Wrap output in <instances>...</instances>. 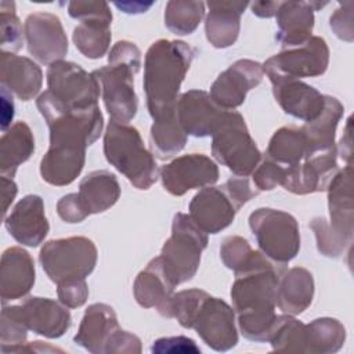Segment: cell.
Returning a JSON list of instances; mask_svg holds the SVG:
<instances>
[{"label":"cell","mask_w":354,"mask_h":354,"mask_svg":"<svg viewBox=\"0 0 354 354\" xmlns=\"http://www.w3.org/2000/svg\"><path fill=\"white\" fill-rule=\"evenodd\" d=\"M285 271L261 252L253 250L249 260L235 271L231 300L242 335L252 342H268L277 319V288Z\"/></svg>","instance_id":"obj_1"},{"label":"cell","mask_w":354,"mask_h":354,"mask_svg":"<svg viewBox=\"0 0 354 354\" xmlns=\"http://www.w3.org/2000/svg\"><path fill=\"white\" fill-rule=\"evenodd\" d=\"M198 50L181 40L151 44L144 62V91L152 119L176 109L180 86Z\"/></svg>","instance_id":"obj_2"},{"label":"cell","mask_w":354,"mask_h":354,"mask_svg":"<svg viewBox=\"0 0 354 354\" xmlns=\"http://www.w3.org/2000/svg\"><path fill=\"white\" fill-rule=\"evenodd\" d=\"M140 66L138 47L129 40H122L111 48L108 65L93 72L101 84L102 100L112 120L129 123L136 116L138 100L134 91V75Z\"/></svg>","instance_id":"obj_3"},{"label":"cell","mask_w":354,"mask_h":354,"mask_svg":"<svg viewBox=\"0 0 354 354\" xmlns=\"http://www.w3.org/2000/svg\"><path fill=\"white\" fill-rule=\"evenodd\" d=\"M104 153L138 189H148L158 180L159 169L152 152L145 148L140 131L127 123L109 120L104 136Z\"/></svg>","instance_id":"obj_4"},{"label":"cell","mask_w":354,"mask_h":354,"mask_svg":"<svg viewBox=\"0 0 354 354\" xmlns=\"http://www.w3.org/2000/svg\"><path fill=\"white\" fill-rule=\"evenodd\" d=\"M207 246V234L188 214L177 213L171 224V235L165 242L160 259L174 285L189 281L198 271L201 254Z\"/></svg>","instance_id":"obj_5"},{"label":"cell","mask_w":354,"mask_h":354,"mask_svg":"<svg viewBox=\"0 0 354 354\" xmlns=\"http://www.w3.org/2000/svg\"><path fill=\"white\" fill-rule=\"evenodd\" d=\"M212 137V153L218 163L241 177L254 171L261 160V152L239 112L227 111Z\"/></svg>","instance_id":"obj_6"},{"label":"cell","mask_w":354,"mask_h":354,"mask_svg":"<svg viewBox=\"0 0 354 354\" xmlns=\"http://www.w3.org/2000/svg\"><path fill=\"white\" fill-rule=\"evenodd\" d=\"M97 246L86 236L53 239L44 243L39 260L54 283L86 279L97 264Z\"/></svg>","instance_id":"obj_7"},{"label":"cell","mask_w":354,"mask_h":354,"mask_svg":"<svg viewBox=\"0 0 354 354\" xmlns=\"http://www.w3.org/2000/svg\"><path fill=\"white\" fill-rule=\"evenodd\" d=\"M249 225L260 252L274 263L285 266L299 253V224L292 214L271 207H260L249 216Z\"/></svg>","instance_id":"obj_8"},{"label":"cell","mask_w":354,"mask_h":354,"mask_svg":"<svg viewBox=\"0 0 354 354\" xmlns=\"http://www.w3.org/2000/svg\"><path fill=\"white\" fill-rule=\"evenodd\" d=\"M329 64V48L319 36H311L306 43L283 48L279 54L268 58L263 71L271 83L279 80H300L325 73Z\"/></svg>","instance_id":"obj_9"},{"label":"cell","mask_w":354,"mask_h":354,"mask_svg":"<svg viewBox=\"0 0 354 354\" xmlns=\"http://www.w3.org/2000/svg\"><path fill=\"white\" fill-rule=\"evenodd\" d=\"M48 91L68 109L88 111L98 108L100 82L93 73L69 61H57L47 69Z\"/></svg>","instance_id":"obj_10"},{"label":"cell","mask_w":354,"mask_h":354,"mask_svg":"<svg viewBox=\"0 0 354 354\" xmlns=\"http://www.w3.org/2000/svg\"><path fill=\"white\" fill-rule=\"evenodd\" d=\"M191 328L216 351H228L238 343L234 308L210 295L201 303Z\"/></svg>","instance_id":"obj_11"},{"label":"cell","mask_w":354,"mask_h":354,"mask_svg":"<svg viewBox=\"0 0 354 354\" xmlns=\"http://www.w3.org/2000/svg\"><path fill=\"white\" fill-rule=\"evenodd\" d=\"M159 177L169 194L181 196L189 189L213 185L218 180V167L203 153H188L162 166Z\"/></svg>","instance_id":"obj_12"},{"label":"cell","mask_w":354,"mask_h":354,"mask_svg":"<svg viewBox=\"0 0 354 354\" xmlns=\"http://www.w3.org/2000/svg\"><path fill=\"white\" fill-rule=\"evenodd\" d=\"M242 207L225 183L220 187H205L189 202V217L206 234L227 228Z\"/></svg>","instance_id":"obj_13"},{"label":"cell","mask_w":354,"mask_h":354,"mask_svg":"<svg viewBox=\"0 0 354 354\" xmlns=\"http://www.w3.org/2000/svg\"><path fill=\"white\" fill-rule=\"evenodd\" d=\"M24 35L29 54L41 64L51 65L61 61L68 53V37L61 19L50 12L28 15Z\"/></svg>","instance_id":"obj_14"},{"label":"cell","mask_w":354,"mask_h":354,"mask_svg":"<svg viewBox=\"0 0 354 354\" xmlns=\"http://www.w3.org/2000/svg\"><path fill=\"white\" fill-rule=\"evenodd\" d=\"M337 148L308 153L300 163L285 167L282 187L297 195L321 192L337 173Z\"/></svg>","instance_id":"obj_15"},{"label":"cell","mask_w":354,"mask_h":354,"mask_svg":"<svg viewBox=\"0 0 354 354\" xmlns=\"http://www.w3.org/2000/svg\"><path fill=\"white\" fill-rule=\"evenodd\" d=\"M263 65L252 59H238L221 72L210 87V98L223 109H235L243 104L248 91L263 80Z\"/></svg>","instance_id":"obj_16"},{"label":"cell","mask_w":354,"mask_h":354,"mask_svg":"<svg viewBox=\"0 0 354 354\" xmlns=\"http://www.w3.org/2000/svg\"><path fill=\"white\" fill-rule=\"evenodd\" d=\"M177 119L187 136H213L225 116V109L220 108L203 90H189L181 94L176 105Z\"/></svg>","instance_id":"obj_17"},{"label":"cell","mask_w":354,"mask_h":354,"mask_svg":"<svg viewBox=\"0 0 354 354\" xmlns=\"http://www.w3.org/2000/svg\"><path fill=\"white\" fill-rule=\"evenodd\" d=\"M4 225L17 242L32 248L39 246L50 230L43 199L33 194L24 196L4 217Z\"/></svg>","instance_id":"obj_18"},{"label":"cell","mask_w":354,"mask_h":354,"mask_svg":"<svg viewBox=\"0 0 354 354\" xmlns=\"http://www.w3.org/2000/svg\"><path fill=\"white\" fill-rule=\"evenodd\" d=\"M28 330L48 339L62 336L71 326V313L62 303L47 297H29L14 306Z\"/></svg>","instance_id":"obj_19"},{"label":"cell","mask_w":354,"mask_h":354,"mask_svg":"<svg viewBox=\"0 0 354 354\" xmlns=\"http://www.w3.org/2000/svg\"><path fill=\"white\" fill-rule=\"evenodd\" d=\"M174 282L167 275L160 256H158L137 275L133 292L141 307H155L162 317L170 318V303L174 295Z\"/></svg>","instance_id":"obj_20"},{"label":"cell","mask_w":354,"mask_h":354,"mask_svg":"<svg viewBox=\"0 0 354 354\" xmlns=\"http://www.w3.org/2000/svg\"><path fill=\"white\" fill-rule=\"evenodd\" d=\"M326 3L319 1H281L277 10L278 30L275 39L283 48L306 43L314 28V11Z\"/></svg>","instance_id":"obj_21"},{"label":"cell","mask_w":354,"mask_h":354,"mask_svg":"<svg viewBox=\"0 0 354 354\" xmlns=\"http://www.w3.org/2000/svg\"><path fill=\"white\" fill-rule=\"evenodd\" d=\"M35 283V263L32 256L19 246H11L1 254L0 290L1 301L25 297Z\"/></svg>","instance_id":"obj_22"},{"label":"cell","mask_w":354,"mask_h":354,"mask_svg":"<svg viewBox=\"0 0 354 354\" xmlns=\"http://www.w3.org/2000/svg\"><path fill=\"white\" fill-rule=\"evenodd\" d=\"M119 329L113 308L104 303H95L87 307L73 340L93 354H105L111 337Z\"/></svg>","instance_id":"obj_23"},{"label":"cell","mask_w":354,"mask_h":354,"mask_svg":"<svg viewBox=\"0 0 354 354\" xmlns=\"http://www.w3.org/2000/svg\"><path fill=\"white\" fill-rule=\"evenodd\" d=\"M272 93L279 106L290 116L311 122L324 108L325 95L300 80H279L272 83Z\"/></svg>","instance_id":"obj_24"},{"label":"cell","mask_w":354,"mask_h":354,"mask_svg":"<svg viewBox=\"0 0 354 354\" xmlns=\"http://www.w3.org/2000/svg\"><path fill=\"white\" fill-rule=\"evenodd\" d=\"M353 167L351 163L337 170L328 184L329 225L353 241L354 234V206H353Z\"/></svg>","instance_id":"obj_25"},{"label":"cell","mask_w":354,"mask_h":354,"mask_svg":"<svg viewBox=\"0 0 354 354\" xmlns=\"http://www.w3.org/2000/svg\"><path fill=\"white\" fill-rule=\"evenodd\" d=\"M1 86L19 100L29 101L37 95L43 84V72L30 58L1 51Z\"/></svg>","instance_id":"obj_26"},{"label":"cell","mask_w":354,"mask_h":354,"mask_svg":"<svg viewBox=\"0 0 354 354\" xmlns=\"http://www.w3.org/2000/svg\"><path fill=\"white\" fill-rule=\"evenodd\" d=\"M86 147L50 144L48 151L40 162V174L51 185H69L82 173Z\"/></svg>","instance_id":"obj_27"},{"label":"cell","mask_w":354,"mask_h":354,"mask_svg":"<svg viewBox=\"0 0 354 354\" xmlns=\"http://www.w3.org/2000/svg\"><path fill=\"white\" fill-rule=\"evenodd\" d=\"M209 12L205 32L209 43L216 48L232 46L239 35L241 15L249 6L248 1H207Z\"/></svg>","instance_id":"obj_28"},{"label":"cell","mask_w":354,"mask_h":354,"mask_svg":"<svg viewBox=\"0 0 354 354\" xmlns=\"http://www.w3.org/2000/svg\"><path fill=\"white\" fill-rule=\"evenodd\" d=\"M314 279L308 270L293 267L283 271L277 288V306L288 315L301 314L313 301Z\"/></svg>","instance_id":"obj_29"},{"label":"cell","mask_w":354,"mask_h":354,"mask_svg":"<svg viewBox=\"0 0 354 354\" xmlns=\"http://www.w3.org/2000/svg\"><path fill=\"white\" fill-rule=\"evenodd\" d=\"M76 194L83 212L90 216L112 207L120 196V185L111 171L95 170L80 181Z\"/></svg>","instance_id":"obj_30"},{"label":"cell","mask_w":354,"mask_h":354,"mask_svg":"<svg viewBox=\"0 0 354 354\" xmlns=\"http://www.w3.org/2000/svg\"><path fill=\"white\" fill-rule=\"evenodd\" d=\"M343 113L344 108L342 102L335 97L325 95L324 108L319 115L311 122H306V124L300 127L307 140V155L337 148L335 144V133Z\"/></svg>","instance_id":"obj_31"},{"label":"cell","mask_w":354,"mask_h":354,"mask_svg":"<svg viewBox=\"0 0 354 354\" xmlns=\"http://www.w3.org/2000/svg\"><path fill=\"white\" fill-rule=\"evenodd\" d=\"M35 151V138L25 122H17L0 138V173L12 178L17 169L26 162Z\"/></svg>","instance_id":"obj_32"},{"label":"cell","mask_w":354,"mask_h":354,"mask_svg":"<svg viewBox=\"0 0 354 354\" xmlns=\"http://www.w3.org/2000/svg\"><path fill=\"white\" fill-rule=\"evenodd\" d=\"M187 144V134L183 130L176 109L153 119L149 133V145L152 153L160 159L177 155Z\"/></svg>","instance_id":"obj_33"},{"label":"cell","mask_w":354,"mask_h":354,"mask_svg":"<svg viewBox=\"0 0 354 354\" xmlns=\"http://www.w3.org/2000/svg\"><path fill=\"white\" fill-rule=\"evenodd\" d=\"M307 140L301 129L285 126L272 134L266 151V158L283 167H290L300 163L307 156Z\"/></svg>","instance_id":"obj_34"},{"label":"cell","mask_w":354,"mask_h":354,"mask_svg":"<svg viewBox=\"0 0 354 354\" xmlns=\"http://www.w3.org/2000/svg\"><path fill=\"white\" fill-rule=\"evenodd\" d=\"M304 353L330 354L342 348L346 340V328L336 318H317L306 325Z\"/></svg>","instance_id":"obj_35"},{"label":"cell","mask_w":354,"mask_h":354,"mask_svg":"<svg viewBox=\"0 0 354 354\" xmlns=\"http://www.w3.org/2000/svg\"><path fill=\"white\" fill-rule=\"evenodd\" d=\"M111 22L104 18H90L80 21L73 29V43L87 58L97 59L105 55L111 43Z\"/></svg>","instance_id":"obj_36"},{"label":"cell","mask_w":354,"mask_h":354,"mask_svg":"<svg viewBox=\"0 0 354 354\" xmlns=\"http://www.w3.org/2000/svg\"><path fill=\"white\" fill-rule=\"evenodd\" d=\"M205 7L203 1L170 0L165 8V25L176 35H189L205 17Z\"/></svg>","instance_id":"obj_37"},{"label":"cell","mask_w":354,"mask_h":354,"mask_svg":"<svg viewBox=\"0 0 354 354\" xmlns=\"http://www.w3.org/2000/svg\"><path fill=\"white\" fill-rule=\"evenodd\" d=\"M306 325L293 315H277L268 342L272 350L304 353Z\"/></svg>","instance_id":"obj_38"},{"label":"cell","mask_w":354,"mask_h":354,"mask_svg":"<svg viewBox=\"0 0 354 354\" xmlns=\"http://www.w3.org/2000/svg\"><path fill=\"white\" fill-rule=\"evenodd\" d=\"M310 227L314 231L318 252L326 257H339L353 242L336 232L324 217H315L311 220Z\"/></svg>","instance_id":"obj_39"},{"label":"cell","mask_w":354,"mask_h":354,"mask_svg":"<svg viewBox=\"0 0 354 354\" xmlns=\"http://www.w3.org/2000/svg\"><path fill=\"white\" fill-rule=\"evenodd\" d=\"M207 295L201 289H185L174 293L170 303V318H176L183 328L191 329L194 317Z\"/></svg>","instance_id":"obj_40"},{"label":"cell","mask_w":354,"mask_h":354,"mask_svg":"<svg viewBox=\"0 0 354 354\" xmlns=\"http://www.w3.org/2000/svg\"><path fill=\"white\" fill-rule=\"evenodd\" d=\"M0 30L1 51L14 53L22 47V26L15 14V4L12 1H0Z\"/></svg>","instance_id":"obj_41"},{"label":"cell","mask_w":354,"mask_h":354,"mask_svg":"<svg viewBox=\"0 0 354 354\" xmlns=\"http://www.w3.org/2000/svg\"><path fill=\"white\" fill-rule=\"evenodd\" d=\"M28 328L21 321L14 306H4L0 321V342L1 351L8 353L11 348L24 344L26 340Z\"/></svg>","instance_id":"obj_42"},{"label":"cell","mask_w":354,"mask_h":354,"mask_svg":"<svg viewBox=\"0 0 354 354\" xmlns=\"http://www.w3.org/2000/svg\"><path fill=\"white\" fill-rule=\"evenodd\" d=\"M253 249L249 242L238 235L227 236L220 246V257L224 266L234 272L238 271L250 257Z\"/></svg>","instance_id":"obj_43"},{"label":"cell","mask_w":354,"mask_h":354,"mask_svg":"<svg viewBox=\"0 0 354 354\" xmlns=\"http://www.w3.org/2000/svg\"><path fill=\"white\" fill-rule=\"evenodd\" d=\"M285 176V167L277 162L264 158L252 173V183L259 191H271L281 185Z\"/></svg>","instance_id":"obj_44"},{"label":"cell","mask_w":354,"mask_h":354,"mask_svg":"<svg viewBox=\"0 0 354 354\" xmlns=\"http://www.w3.org/2000/svg\"><path fill=\"white\" fill-rule=\"evenodd\" d=\"M68 12L72 18L84 21L90 18H104L112 21V12L106 1H82L75 0L68 3Z\"/></svg>","instance_id":"obj_45"},{"label":"cell","mask_w":354,"mask_h":354,"mask_svg":"<svg viewBox=\"0 0 354 354\" xmlns=\"http://www.w3.org/2000/svg\"><path fill=\"white\" fill-rule=\"evenodd\" d=\"M57 293L59 301L68 308L82 307L88 297V288L86 279L66 281L57 285Z\"/></svg>","instance_id":"obj_46"},{"label":"cell","mask_w":354,"mask_h":354,"mask_svg":"<svg viewBox=\"0 0 354 354\" xmlns=\"http://www.w3.org/2000/svg\"><path fill=\"white\" fill-rule=\"evenodd\" d=\"M353 10H354V3L353 1H346L342 3L340 7L330 15L329 25L335 35L346 41H353Z\"/></svg>","instance_id":"obj_47"},{"label":"cell","mask_w":354,"mask_h":354,"mask_svg":"<svg viewBox=\"0 0 354 354\" xmlns=\"http://www.w3.org/2000/svg\"><path fill=\"white\" fill-rule=\"evenodd\" d=\"M152 353L156 354H180V353H201L196 343L187 336H171L160 337L153 342L151 347Z\"/></svg>","instance_id":"obj_48"},{"label":"cell","mask_w":354,"mask_h":354,"mask_svg":"<svg viewBox=\"0 0 354 354\" xmlns=\"http://www.w3.org/2000/svg\"><path fill=\"white\" fill-rule=\"evenodd\" d=\"M141 353V340L126 330H116L111 337L105 354H140Z\"/></svg>","instance_id":"obj_49"},{"label":"cell","mask_w":354,"mask_h":354,"mask_svg":"<svg viewBox=\"0 0 354 354\" xmlns=\"http://www.w3.org/2000/svg\"><path fill=\"white\" fill-rule=\"evenodd\" d=\"M57 213L66 223H80L87 217L80 206L77 194L62 196L57 203Z\"/></svg>","instance_id":"obj_50"},{"label":"cell","mask_w":354,"mask_h":354,"mask_svg":"<svg viewBox=\"0 0 354 354\" xmlns=\"http://www.w3.org/2000/svg\"><path fill=\"white\" fill-rule=\"evenodd\" d=\"M14 118V102L11 93L1 86V130L6 131Z\"/></svg>","instance_id":"obj_51"},{"label":"cell","mask_w":354,"mask_h":354,"mask_svg":"<svg viewBox=\"0 0 354 354\" xmlns=\"http://www.w3.org/2000/svg\"><path fill=\"white\" fill-rule=\"evenodd\" d=\"M18 192L17 184L12 178L1 176V199H3V216L6 217L10 205L12 203L15 195Z\"/></svg>","instance_id":"obj_52"},{"label":"cell","mask_w":354,"mask_h":354,"mask_svg":"<svg viewBox=\"0 0 354 354\" xmlns=\"http://www.w3.org/2000/svg\"><path fill=\"white\" fill-rule=\"evenodd\" d=\"M54 351L62 353L61 348L53 347L43 342H30V343L25 342L24 344H19V346L11 348L8 353H54Z\"/></svg>","instance_id":"obj_53"},{"label":"cell","mask_w":354,"mask_h":354,"mask_svg":"<svg viewBox=\"0 0 354 354\" xmlns=\"http://www.w3.org/2000/svg\"><path fill=\"white\" fill-rule=\"evenodd\" d=\"M281 1H254L250 4L252 12L260 18H271L277 14Z\"/></svg>","instance_id":"obj_54"},{"label":"cell","mask_w":354,"mask_h":354,"mask_svg":"<svg viewBox=\"0 0 354 354\" xmlns=\"http://www.w3.org/2000/svg\"><path fill=\"white\" fill-rule=\"evenodd\" d=\"M337 149L340 152L342 159H344L347 162V165H350L351 163V152H353V145H351V118L347 119L344 136L342 137Z\"/></svg>","instance_id":"obj_55"},{"label":"cell","mask_w":354,"mask_h":354,"mask_svg":"<svg viewBox=\"0 0 354 354\" xmlns=\"http://www.w3.org/2000/svg\"><path fill=\"white\" fill-rule=\"evenodd\" d=\"M115 6L127 14H140L145 12L152 3H115Z\"/></svg>","instance_id":"obj_56"}]
</instances>
